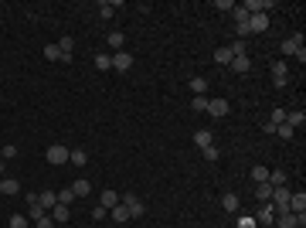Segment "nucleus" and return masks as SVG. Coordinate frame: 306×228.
Masks as SVG:
<instances>
[{
	"instance_id": "f03ea898",
	"label": "nucleus",
	"mask_w": 306,
	"mask_h": 228,
	"mask_svg": "<svg viewBox=\"0 0 306 228\" xmlns=\"http://www.w3.org/2000/svg\"><path fill=\"white\" fill-rule=\"evenodd\" d=\"M68 150H72V147L55 143V147H48V150H44V160H48L51 167H62V163H68Z\"/></svg>"
},
{
	"instance_id": "f704fd0d",
	"label": "nucleus",
	"mask_w": 306,
	"mask_h": 228,
	"mask_svg": "<svg viewBox=\"0 0 306 228\" xmlns=\"http://www.w3.org/2000/svg\"><path fill=\"white\" fill-rule=\"evenodd\" d=\"M112 14H116V3H99V17L102 21H109Z\"/></svg>"
},
{
	"instance_id": "473e14b6",
	"label": "nucleus",
	"mask_w": 306,
	"mask_h": 228,
	"mask_svg": "<svg viewBox=\"0 0 306 228\" xmlns=\"http://www.w3.org/2000/svg\"><path fill=\"white\" fill-rule=\"evenodd\" d=\"M215 62H218V65H231V51L228 48H218V51H215Z\"/></svg>"
},
{
	"instance_id": "5701e85b",
	"label": "nucleus",
	"mask_w": 306,
	"mask_h": 228,
	"mask_svg": "<svg viewBox=\"0 0 306 228\" xmlns=\"http://www.w3.org/2000/svg\"><path fill=\"white\" fill-rule=\"evenodd\" d=\"M123 45H126V34H123V31H112V34H109V48H112V51H123Z\"/></svg>"
},
{
	"instance_id": "aec40b11",
	"label": "nucleus",
	"mask_w": 306,
	"mask_h": 228,
	"mask_svg": "<svg viewBox=\"0 0 306 228\" xmlns=\"http://www.w3.org/2000/svg\"><path fill=\"white\" fill-rule=\"evenodd\" d=\"M211 143H215L211 130H197V133H194V147H201V150H204V147H211Z\"/></svg>"
},
{
	"instance_id": "20e7f679",
	"label": "nucleus",
	"mask_w": 306,
	"mask_h": 228,
	"mask_svg": "<svg viewBox=\"0 0 306 228\" xmlns=\"http://www.w3.org/2000/svg\"><path fill=\"white\" fill-rule=\"evenodd\" d=\"M276 222H279V228H303L306 225V215H293V211H286V215H276Z\"/></svg>"
},
{
	"instance_id": "39448f33",
	"label": "nucleus",
	"mask_w": 306,
	"mask_h": 228,
	"mask_svg": "<svg viewBox=\"0 0 306 228\" xmlns=\"http://www.w3.org/2000/svg\"><path fill=\"white\" fill-rule=\"evenodd\" d=\"M112 68H116V72H130V68H133V55H130L126 48L116 51V55H112Z\"/></svg>"
},
{
	"instance_id": "bb28decb",
	"label": "nucleus",
	"mask_w": 306,
	"mask_h": 228,
	"mask_svg": "<svg viewBox=\"0 0 306 228\" xmlns=\"http://www.w3.org/2000/svg\"><path fill=\"white\" fill-rule=\"evenodd\" d=\"M44 215H48V211H44V208H41L38 201H34V205H27V222H41Z\"/></svg>"
},
{
	"instance_id": "cd10ccee",
	"label": "nucleus",
	"mask_w": 306,
	"mask_h": 228,
	"mask_svg": "<svg viewBox=\"0 0 306 228\" xmlns=\"http://www.w3.org/2000/svg\"><path fill=\"white\" fill-rule=\"evenodd\" d=\"M44 58H48V62H65V55H62L58 45H48V48H44Z\"/></svg>"
},
{
	"instance_id": "2eb2a0df",
	"label": "nucleus",
	"mask_w": 306,
	"mask_h": 228,
	"mask_svg": "<svg viewBox=\"0 0 306 228\" xmlns=\"http://www.w3.org/2000/svg\"><path fill=\"white\" fill-rule=\"evenodd\" d=\"M221 208H225V211H238V208H241V198H238L235 191L221 194Z\"/></svg>"
},
{
	"instance_id": "a878e982",
	"label": "nucleus",
	"mask_w": 306,
	"mask_h": 228,
	"mask_svg": "<svg viewBox=\"0 0 306 228\" xmlns=\"http://www.w3.org/2000/svg\"><path fill=\"white\" fill-rule=\"evenodd\" d=\"M255 198H259V201H269V198H272V184H269V181L255 184Z\"/></svg>"
},
{
	"instance_id": "4468645a",
	"label": "nucleus",
	"mask_w": 306,
	"mask_h": 228,
	"mask_svg": "<svg viewBox=\"0 0 306 228\" xmlns=\"http://www.w3.org/2000/svg\"><path fill=\"white\" fill-rule=\"evenodd\" d=\"M306 123V113L303 109H293V113H286V126H293V130H303Z\"/></svg>"
},
{
	"instance_id": "a211bd4d",
	"label": "nucleus",
	"mask_w": 306,
	"mask_h": 228,
	"mask_svg": "<svg viewBox=\"0 0 306 228\" xmlns=\"http://www.w3.org/2000/svg\"><path fill=\"white\" fill-rule=\"evenodd\" d=\"M72 194H75V198H88V194H92V184H88L85 177H78L75 184H72Z\"/></svg>"
},
{
	"instance_id": "6e6552de",
	"label": "nucleus",
	"mask_w": 306,
	"mask_h": 228,
	"mask_svg": "<svg viewBox=\"0 0 306 228\" xmlns=\"http://www.w3.org/2000/svg\"><path fill=\"white\" fill-rule=\"evenodd\" d=\"M269 27V14H248V31L252 34H262Z\"/></svg>"
},
{
	"instance_id": "b1692460",
	"label": "nucleus",
	"mask_w": 306,
	"mask_h": 228,
	"mask_svg": "<svg viewBox=\"0 0 306 228\" xmlns=\"http://www.w3.org/2000/svg\"><path fill=\"white\" fill-rule=\"evenodd\" d=\"M95 68H99V72H109V68H112V55L99 51V55H95Z\"/></svg>"
},
{
	"instance_id": "f8f14e48",
	"label": "nucleus",
	"mask_w": 306,
	"mask_h": 228,
	"mask_svg": "<svg viewBox=\"0 0 306 228\" xmlns=\"http://www.w3.org/2000/svg\"><path fill=\"white\" fill-rule=\"evenodd\" d=\"M300 48H303V34H293L283 41V55H300Z\"/></svg>"
},
{
	"instance_id": "a19ab883",
	"label": "nucleus",
	"mask_w": 306,
	"mask_h": 228,
	"mask_svg": "<svg viewBox=\"0 0 306 228\" xmlns=\"http://www.w3.org/2000/svg\"><path fill=\"white\" fill-rule=\"evenodd\" d=\"M34 228H55V222H51V215H44L41 222H34Z\"/></svg>"
},
{
	"instance_id": "37998d69",
	"label": "nucleus",
	"mask_w": 306,
	"mask_h": 228,
	"mask_svg": "<svg viewBox=\"0 0 306 228\" xmlns=\"http://www.w3.org/2000/svg\"><path fill=\"white\" fill-rule=\"evenodd\" d=\"M215 7H218V10H235V0H218Z\"/></svg>"
},
{
	"instance_id": "dca6fc26",
	"label": "nucleus",
	"mask_w": 306,
	"mask_h": 228,
	"mask_svg": "<svg viewBox=\"0 0 306 228\" xmlns=\"http://www.w3.org/2000/svg\"><path fill=\"white\" fill-rule=\"evenodd\" d=\"M38 205H41L44 211H51V208L58 205V194H55V191H41V194H38Z\"/></svg>"
},
{
	"instance_id": "72a5a7b5",
	"label": "nucleus",
	"mask_w": 306,
	"mask_h": 228,
	"mask_svg": "<svg viewBox=\"0 0 306 228\" xmlns=\"http://www.w3.org/2000/svg\"><path fill=\"white\" fill-rule=\"evenodd\" d=\"M31 222H27V215H10V225L7 228H27Z\"/></svg>"
},
{
	"instance_id": "ddd939ff",
	"label": "nucleus",
	"mask_w": 306,
	"mask_h": 228,
	"mask_svg": "<svg viewBox=\"0 0 306 228\" xmlns=\"http://www.w3.org/2000/svg\"><path fill=\"white\" fill-rule=\"evenodd\" d=\"M99 205H102L106 211H112V208L119 205V194H116L112 187H106V191H102V198H99Z\"/></svg>"
},
{
	"instance_id": "9b49d317",
	"label": "nucleus",
	"mask_w": 306,
	"mask_h": 228,
	"mask_svg": "<svg viewBox=\"0 0 306 228\" xmlns=\"http://www.w3.org/2000/svg\"><path fill=\"white\" fill-rule=\"evenodd\" d=\"M289 211H293V215H306V194L303 191L289 194Z\"/></svg>"
},
{
	"instance_id": "1a4fd4ad",
	"label": "nucleus",
	"mask_w": 306,
	"mask_h": 228,
	"mask_svg": "<svg viewBox=\"0 0 306 228\" xmlns=\"http://www.w3.org/2000/svg\"><path fill=\"white\" fill-rule=\"evenodd\" d=\"M17 191H21V181L17 177H0V194L3 198H14Z\"/></svg>"
},
{
	"instance_id": "412c9836",
	"label": "nucleus",
	"mask_w": 306,
	"mask_h": 228,
	"mask_svg": "<svg viewBox=\"0 0 306 228\" xmlns=\"http://www.w3.org/2000/svg\"><path fill=\"white\" fill-rule=\"evenodd\" d=\"M191 92H194V95H204V92H208V78L194 75V78H191Z\"/></svg>"
},
{
	"instance_id": "9d476101",
	"label": "nucleus",
	"mask_w": 306,
	"mask_h": 228,
	"mask_svg": "<svg viewBox=\"0 0 306 228\" xmlns=\"http://www.w3.org/2000/svg\"><path fill=\"white\" fill-rule=\"evenodd\" d=\"M48 215H51V222H55V225H65V222L72 218V208H68V205H55Z\"/></svg>"
},
{
	"instance_id": "4c0bfd02",
	"label": "nucleus",
	"mask_w": 306,
	"mask_h": 228,
	"mask_svg": "<svg viewBox=\"0 0 306 228\" xmlns=\"http://www.w3.org/2000/svg\"><path fill=\"white\" fill-rule=\"evenodd\" d=\"M204 160H211V163H215V160H218V157H221V150H218V147H215V143H211V147H204Z\"/></svg>"
},
{
	"instance_id": "c85d7f7f",
	"label": "nucleus",
	"mask_w": 306,
	"mask_h": 228,
	"mask_svg": "<svg viewBox=\"0 0 306 228\" xmlns=\"http://www.w3.org/2000/svg\"><path fill=\"white\" fill-rule=\"evenodd\" d=\"M191 109L194 113H208V95H194L191 99Z\"/></svg>"
},
{
	"instance_id": "2f4dec72",
	"label": "nucleus",
	"mask_w": 306,
	"mask_h": 228,
	"mask_svg": "<svg viewBox=\"0 0 306 228\" xmlns=\"http://www.w3.org/2000/svg\"><path fill=\"white\" fill-rule=\"evenodd\" d=\"M109 215H112V222H119V225H123V222H130V211H126L123 205H116V208H112Z\"/></svg>"
},
{
	"instance_id": "7c9ffc66",
	"label": "nucleus",
	"mask_w": 306,
	"mask_h": 228,
	"mask_svg": "<svg viewBox=\"0 0 306 228\" xmlns=\"http://www.w3.org/2000/svg\"><path fill=\"white\" fill-rule=\"evenodd\" d=\"M252 181H255V184L269 181V167H262V163H259V167H252Z\"/></svg>"
},
{
	"instance_id": "4be33fe9",
	"label": "nucleus",
	"mask_w": 306,
	"mask_h": 228,
	"mask_svg": "<svg viewBox=\"0 0 306 228\" xmlns=\"http://www.w3.org/2000/svg\"><path fill=\"white\" fill-rule=\"evenodd\" d=\"M68 163H75V167H85V163H88V153L85 150H68Z\"/></svg>"
},
{
	"instance_id": "0eeeda50",
	"label": "nucleus",
	"mask_w": 306,
	"mask_h": 228,
	"mask_svg": "<svg viewBox=\"0 0 306 228\" xmlns=\"http://www.w3.org/2000/svg\"><path fill=\"white\" fill-rule=\"evenodd\" d=\"M286 82H289L286 62H272V85H276V89H286Z\"/></svg>"
},
{
	"instance_id": "79ce46f5",
	"label": "nucleus",
	"mask_w": 306,
	"mask_h": 228,
	"mask_svg": "<svg viewBox=\"0 0 306 228\" xmlns=\"http://www.w3.org/2000/svg\"><path fill=\"white\" fill-rule=\"evenodd\" d=\"M92 218H95V222H102V218H106V208H102V205H95V208H92Z\"/></svg>"
},
{
	"instance_id": "c9c22d12",
	"label": "nucleus",
	"mask_w": 306,
	"mask_h": 228,
	"mask_svg": "<svg viewBox=\"0 0 306 228\" xmlns=\"http://www.w3.org/2000/svg\"><path fill=\"white\" fill-rule=\"evenodd\" d=\"M72 201H75V194H72V187H65V191H58V205H68V208H72Z\"/></svg>"
},
{
	"instance_id": "7ed1b4c3",
	"label": "nucleus",
	"mask_w": 306,
	"mask_h": 228,
	"mask_svg": "<svg viewBox=\"0 0 306 228\" xmlns=\"http://www.w3.org/2000/svg\"><path fill=\"white\" fill-rule=\"evenodd\" d=\"M228 113H231V102H228V99H208V116L221 119V116H228Z\"/></svg>"
},
{
	"instance_id": "c756f323",
	"label": "nucleus",
	"mask_w": 306,
	"mask_h": 228,
	"mask_svg": "<svg viewBox=\"0 0 306 228\" xmlns=\"http://www.w3.org/2000/svg\"><path fill=\"white\" fill-rule=\"evenodd\" d=\"M276 137H279V140H293V137H296V130H293V126H286V123H279V126H276Z\"/></svg>"
},
{
	"instance_id": "58836bf2",
	"label": "nucleus",
	"mask_w": 306,
	"mask_h": 228,
	"mask_svg": "<svg viewBox=\"0 0 306 228\" xmlns=\"http://www.w3.org/2000/svg\"><path fill=\"white\" fill-rule=\"evenodd\" d=\"M272 126H279V123H286V109H272V119H269Z\"/></svg>"
},
{
	"instance_id": "6ab92c4d",
	"label": "nucleus",
	"mask_w": 306,
	"mask_h": 228,
	"mask_svg": "<svg viewBox=\"0 0 306 228\" xmlns=\"http://www.w3.org/2000/svg\"><path fill=\"white\" fill-rule=\"evenodd\" d=\"M58 48H62V55H65V62H72V51H75V38H72V34H65V38L58 41Z\"/></svg>"
},
{
	"instance_id": "393cba45",
	"label": "nucleus",
	"mask_w": 306,
	"mask_h": 228,
	"mask_svg": "<svg viewBox=\"0 0 306 228\" xmlns=\"http://www.w3.org/2000/svg\"><path fill=\"white\" fill-rule=\"evenodd\" d=\"M286 181H289V174H283V170H269V184H272V187H286Z\"/></svg>"
},
{
	"instance_id": "c03bdc74",
	"label": "nucleus",
	"mask_w": 306,
	"mask_h": 228,
	"mask_svg": "<svg viewBox=\"0 0 306 228\" xmlns=\"http://www.w3.org/2000/svg\"><path fill=\"white\" fill-rule=\"evenodd\" d=\"M0 177H3V160H0Z\"/></svg>"
},
{
	"instance_id": "e433bc0d",
	"label": "nucleus",
	"mask_w": 306,
	"mask_h": 228,
	"mask_svg": "<svg viewBox=\"0 0 306 228\" xmlns=\"http://www.w3.org/2000/svg\"><path fill=\"white\" fill-rule=\"evenodd\" d=\"M235 228H259V225H255V218H252V215H238Z\"/></svg>"
},
{
	"instance_id": "423d86ee",
	"label": "nucleus",
	"mask_w": 306,
	"mask_h": 228,
	"mask_svg": "<svg viewBox=\"0 0 306 228\" xmlns=\"http://www.w3.org/2000/svg\"><path fill=\"white\" fill-rule=\"evenodd\" d=\"M252 218H255V225H272V222H276V208H272L269 201H262L259 215H252Z\"/></svg>"
},
{
	"instance_id": "f3484780",
	"label": "nucleus",
	"mask_w": 306,
	"mask_h": 228,
	"mask_svg": "<svg viewBox=\"0 0 306 228\" xmlns=\"http://www.w3.org/2000/svg\"><path fill=\"white\" fill-rule=\"evenodd\" d=\"M231 72H238V75H245V72H248V68H252V65H248V55H235V58H231V65H228Z\"/></svg>"
},
{
	"instance_id": "f257e3e1",
	"label": "nucleus",
	"mask_w": 306,
	"mask_h": 228,
	"mask_svg": "<svg viewBox=\"0 0 306 228\" xmlns=\"http://www.w3.org/2000/svg\"><path fill=\"white\" fill-rule=\"evenodd\" d=\"M119 205H123V208L130 211V218H140V215L147 211V205H143V201H140L136 194H119Z\"/></svg>"
},
{
	"instance_id": "ea45409f",
	"label": "nucleus",
	"mask_w": 306,
	"mask_h": 228,
	"mask_svg": "<svg viewBox=\"0 0 306 228\" xmlns=\"http://www.w3.org/2000/svg\"><path fill=\"white\" fill-rule=\"evenodd\" d=\"M17 157V147H0V160H14Z\"/></svg>"
}]
</instances>
